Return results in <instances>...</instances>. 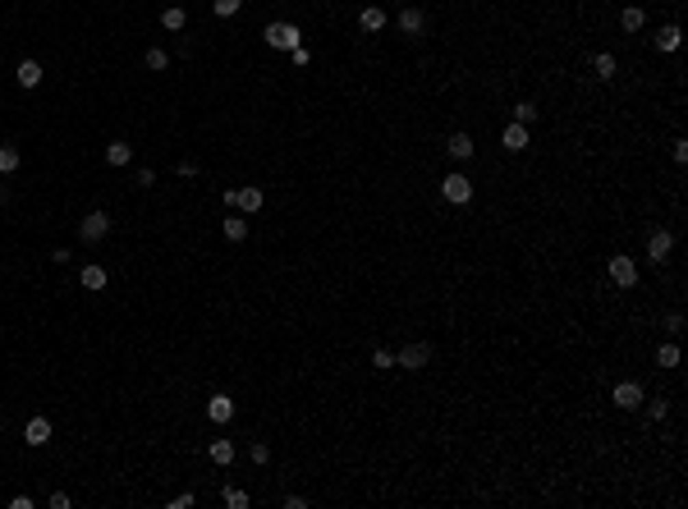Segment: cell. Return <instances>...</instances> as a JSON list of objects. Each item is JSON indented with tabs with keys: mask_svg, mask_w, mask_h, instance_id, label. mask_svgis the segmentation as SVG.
Returning a JSON list of instances; mask_svg holds the SVG:
<instances>
[{
	"mask_svg": "<svg viewBox=\"0 0 688 509\" xmlns=\"http://www.w3.org/2000/svg\"><path fill=\"white\" fill-rule=\"evenodd\" d=\"M266 47L271 51H294V47H303V32L294 28V23H271V28H266Z\"/></svg>",
	"mask_w": 688,
	"mask_h": 509,
	"instance_id": "obj_1",
	"label": "cell"
},
{
	"mask_svg": "<svg viewBox=\"0 0 688 509\" xmlns=\"http://www.w3.org/2000/svg\"><path fill=\"white\" fill-rule=\"evenodd\" d=\"M441 198L455 202V207L473 202V179H468V174H445V179H441Z\"/></svg>",
	"mask_w": 688,
	"mask_h": 509,
	"instance_id": "obj_2",
	"label": "cell"
},
{
	"mask_svg": "<svg viewBox=\"0 0 688 509\" xmlns=\"http://www.w3.org/2000/svg\"><path fill=\"white\" fill-rule=\"evenodd\" d=\"M431 363V344H404L395 354V367H404V371H422Z\"/></svg>",
	"mask_w": 688,
	"mask_h": 509,
	"instance_id": "obj_3",
	"label": "cell"
},
{
	"mask_svg": "<svg viewBox=\"0 0 688 509\" xmlns=\"http://www.w3.org/2000/svg\"><path fill=\"white\" fill-rule=\"evenodd\" d=\"M78 234H83V244H101V239L110 234V216L106 211H88L83 225H78Z\"/></svg>",
	"mask_w": 688,
	"mask_h": 509,
	"instance_id": "obj_4",
	"label": "cell"
},
{
	"mask_svg": "<svg viewBox=\"0 0 688 509\" xmlns=\"http://www.w3.org/2000/svg\"><path fill=\"white\" fill-rule=\"evenodd\" d=\"M670 248H674V234L670 230H652V234H647V257H652L657 266L670 257Z\"/></svg>",
	"mask_w": 688,
	"mask_h": 509,
	"instance_id": "obj_5",
	"label": "cell"
},
{
	"mask_svg": "<svg viewBox=\"0 0 688 509\" xmlns=\"http://www.w3.org/2000/svg\"><path fill=\"white\" fill-rule=\"evenodd\" d=\"M611 280H615V285H624V289H633V285H638V266H633V257H611Z\"/></svg>",
	"mask_w": 688,
	"mask_h": 509,
	"instance_id": "obj_6",
	"label": "cell"
},
{
	"mask_svg": "<svg viewBox=\"0 0 688 509\" xmlns=\"http://www.w3.org/2000/svg\"><path fill=\"white\" fill-rule=\"evenodd\" d=\"M611 400H615V404H620V408L628 413V408H638V404H642V386H638V381H620Z\"/></svg>",
	"mask_w": 688,
	"mask_h": 509,
	"instance_id": "obj_7",
	"label": "cell"
},
{
	"mask_svg": "<svg viewBox=\"0 0 688 509\" xmlns=\"http://www.w3.org/2000/svg\"><path fill=\"white\" fill-rule=\"evenodd\" d=\"M207 417H212V422H229V417H234V400H229V395H212V400H207Z\"/></svg>",
	"mask_w": 688,
	"mask_h": 509,
	"instance_id": "obj_8",
	"label": "cell"
},
{
	"mask_svg": "<svg viewBox=\"0 0 688 509\" xmlns=\"http://www.w3.org/2000/svg\"><path fill=\"white\" fill-rule=\"evenodd\" d=\"M23 441H28V445H46V441H51V422H46V417H28Z\"/></svg>",
	"mask_w": 688,
	"mask_h": 509,
	"instance_id": "obj_9",
	"label": "cell"
},
{
	"mask_svg": "<svg viewBox=\"0 0 688 509\" xmlns=\"http://www.w3.org/2000/svg\"><path fill=\"white\" fill-rule=\"evenodd\" d=\"M262 202H266V198H262L257 184H248V188H239V193H234V207H239V211H262Z\"/></svg>",
	"mask_w": 688,
	"mask_h": 509,
	"instance_id": "obj_10",
	"label": "cell"
},
{
	"mask_svg": "<svg viewBox=\"0 0 688 509\" xmlns=\"http://www.w3.org/2000/svg\"><path fill=\"white\" fill-rule=\"evenodd\" d=\"M14 83H18V88H37V83H42V64H37V60H23V64L14 69Z\"/></svg>",
	"mask_w": 688,
	"mask_h": 509,
	"instance_id": "obj_11",
	"label": "cell"
},
{
	"mask_svg": "<svg viewBox=\"0 0 688 509\" xmlns=\"http://www.w3.org/2000/svg\"><path fill=\"white\" fill-rule=\"evenodd\" d=\"M358 28H363V32H381L385 28V10H381V5H367L363 14H358Z\"/></svg>",
	"mask_w": 688,
	"mask_h": 509,
	"instance_id": "obj_12",
	"label": "cell"
},
{
	"mask_svg": "<svg viewBox=\"0 0 688 509\" xmlns=\"http://www.w3.org/2000/svg\"><path fill=\"white\" fill-rule=\"evenodd\" d=\"M500 147H509V152H523V147H528V129H523V124H509V129L500 133Z\"/></svg>",
	"mask_w": 688,
	"mask_h": 509,
	"instance_id": "obj_13",
	"label": "cell"
},
{
	"mask_svg": "<svg viewBox=\"0 0 688 509\" xmlns=\"http://www.w3.org/2000/svg\"><path fill=\"white\" fill-rule=\"evenodd\" d=\"M78 280H83V289H92V293H97V289H106V285H110L106 266H83V276H78Z\"/></svg>",
	"mask_w": 688,
	"mask_h": 509,
	"instance_id": "obj_14",
	"label": "cell"
},
{
	"mask_svg": "<svg viewBox=\"0 0 688 509\" xmlns=\"http://www.w3.org/2000/svg\"><path fill=\"white\" fill-rule=\"evenodd\" d=\"M422 23H427V18H422V10H413V5H409V10H399V32L418 37V32H422Z\"/></svg>",
	"mask_w": 688,
	"mask_h": 509,
	"instance_id": "obj_15",
	"label": "cell"
},
{
	"mask_svg": "<svg viewBox=\"0 0 688 509\" xmlns=\"http://www.w3.org/2000/svg\"><path fill=\"white\" fill-rule=\"evenodd\" d=\"M445 152L455 156V161H468V156H473L477 147H473V138H468V133H455V138H450V147H445Z\"/></svg>",
	"mask_w": 688,
	"mask_h": 509,
	"instance_id": "obj_16",
	"label": "cell"
},
{
	"mask_svg": "<svg viewBox=\"0 0 688 509\" xmlns=\"http://www.w3.org/2000/svg\"><path fill=\"white\" fill-rule=\"evenodd\" d=\"M220 230H225L229 244H239V239H248V220L244 216H225V220H220Z\"/></svg>",
	"mask_w": 688,
	"mask_h": 509,
	"instance_id": "obj_17",
	"label": "cell"
},
{
	"mask_svg": "<svg viewBox=\"0 0 688 509\" xmlns=\"http://www.w3.org/2000/svg\"><path fill=\"white\" fill-rule=\"evenodd\" d=\"M106 161H110V166H129V161H133V147H129V142H110Z\"/></svg>",
	"mask_w": 688,
	"mask_h": 509,
	"instance_id": "obj_18",
	"label": "cell"
},
{
	"mask_svg": "<svg viewBox=\"0 0 688 509\" xmlns=\"http://www.w3.org/2000/svg\"><path fill=\"white\" fill-rule=\"evenodd\" d=\"M161 23H166V28H170V32H179V28H183V23H188V10H183V5H170V10H166V14H161Z\"/></svg>",
	"mask_w": 688,
	"mask_h": 509,
	"instance_id": "obj_19",
	"label": "cell"
},
{
	"mask_svg": "<svg viewBox=\"0 0 688 509\" xmlns=\"http://www.w3.org/2000/svg\"><path fill=\"white\" fill-rule=\"evenodd\" d=\"M207 454H212V463H220V468H225V463L234 459V445H229V441H212V445H207Z\"/></svg>",
	"mask_w": 688,
	"mask_h": 509,
	"instance_id": "obj_20",
	"label": "cell"
},
{
	"mask_svg": "<svg viewBox=\"0 0 688 509\" xmlns=\"http://www.w3.org/2000/svg\"><path fill=\"white\" fill-rule=\"evenodd\" d=\"M18 161H23V156H18V147H10V142H5V147H0V174H14Z\"/></svg>",
	"mask_w": 688,
	"mask_h": 509,
	"instance_id": "obj_21",
	"label": "cell"
},
{
	"mask_svg": "<svg viewBox=\"0 0 688 509\" xmlns=\"http://www.w3.org/2000/svg\"><path fill=\"white\" fill-rule=\"evenodd\" d=\"M615 69H620V64H615V55H606V51L592 60V74H596V78H615Z\"/></svg>",
	"mask_w": 688,
	"mask_h": 509,
	"instance_id": "obj_22",
	"label": "cell"
},
{
	"mask_svg": "<svg viewBox=\"0 0 688 509\" xmlns=\"http://www.w3.org/2000/svg\"><path fill=\"white\" fill-rule=\"evenodd\" d=\"M657 51H679V28H674V23H665V28H661Z\"/></svg>",
	"mask_w": 688,
	"mask_h": 509,
	"instance_id": "obj_23",
	"label": "cell"
},
{
	"mask_svg": "<svg viewBox=\"0 0 688 509\" xmlns=\"http://www.w3.org/2000/svg\"><path fill=\"white\" fill-rule=\"evenodd\" d=\"M657 367H679V344H661L657 349Z\"/></svg>",
	"mask_w": 688,
	"mask_h": 509,
	"instance_id": "obj_24",
	"label": "cell"
},
{
	"mask_svg": "<svg viewBox=\"0 0 688 509\" xmlns=\"http://www.w3.org/2000/svg\"><path fill=\"white\" fill-rule=\"evenodd\" d=\"M642 18H647V14H642L638 5H628L624 14H620V23H624V32H638V28H642Z\"/></svg>",
	"mask_w": 688,
	"mask_h": 509,
	"instance_id": "obj_25",
	"label": "cell"
},
{
	"mask_svg": "<svg viewBox=\"0 0 688 509\" xmlns=\"http://www.w3.org/2000/svg\"><path fill=\"white\" fill-rule=\"evenodd\" d=\"M166 64H170V55H166V51H161V47H147V69H152V74H161Z\"/></svg>",
	"mask_w": 688,
	"mask_h": 509,
	"instance_id": "obj_26",
	"label": "cell"
},
{
	"mask_svg": "<svg viewBox=\"0 0 688 509\" xmlns=\"http://www.w3.org/2000/svg\"><path fill=\"white\" fill-rule=\"evenodd\" d=\"M212 10L220 18H229V14H239V10H244V0H212Z\"/></svg>",
	"mask_w": 688,
	"mask_h": 509,
	"instance_id": "obj_27",
	"label": "cell"
},
{
	"mask_svg": "<svg viewBox=\"0 0 688 509\" xmlns=\"http://www.w3.org/2000/svg\"><path fill=\"white\" fill-rule=\"evenodd\" d=\"M533 120H537V106H533V101H523V106H514V124H523V129H528Z\"/></svg>",
	"mask_w": 688,
	"mask_h": 509,
	"instance_id": "obj_28",
	"label": "cell"
},
{
	"mask_svg": "<svg viewBox=\"0 0 688 509\" xmlns=\"http://www.w3.org/2000/svg\"><path fill=\"white\" fill-rule=\"evenodd\" d=\"M372 367H377V371L395 367V354H390V349H377V354H372Z\"/></svg>",
	"mask_w": 688,
	"mask_h": 509,
	"instance_id": "obj_29",
	"label": "cell"
},
{
	"mask_svg": "<svg viewBox=\"0 0 688 509\" xmlns=\"http://www.w3.org/2000/svg\"><path fill=\"white\" fill-rule=\"evenodd\" d=\"M225 505H229V509H248V495L239 491V486H229V491H225Z\"/></svg>",
	"mask_w": 688,
	"mask_h": 509,
	"instance_id": "obj_30",
	"label": "cell"
},
{
	"mask_svg": "<svg viewBox=\"0 0 688 509\" xmlns=\"http://www.w3.org/2000/svg\"><path fill=\"white\" fill-rule=\"evenodd\" d=\"M248 459H253V463H266V459H271V449L262 445V441H253V445H248Z\"/></svg>",
	"mask_w": 688,
	"mask_h": 509,
	"instance_id": "obj_31",
	"label": "cell"
},
{
	"mask_svg": "<svg viewBox=\"0 0 688 509\" xmlns=\"http://www.w3.org/2000/svg\"><path fill=\"white\" fill-rule=\"evenodd\" d=\"M665 330H670V335H679V330H684V317H679V312H670V317H665Z\"/></svg>",
	"mask_w": 688,
	"mask_h": 509,
	"instance_id": "obj_32",
	"label": "cell"
},
{
	"mask_svg": "<svg viewBox=\"0 0 688 509\" xmlns=\"http://www.w3.org/2000/svg\"><path fill=\"white\" fill-rule=\"evenodd\" d=\"M290 55H294V64H312V51H307V47H294Z\"/></svg>",
	"mask_w": 688,
	"mask_h": 509,
	"instance_id": "obj_33",
	"label": "cell"
}]
</instances>
